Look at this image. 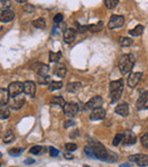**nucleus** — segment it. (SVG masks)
Masks as SVG:
<instances>
[{"label": "nucleus", "mask_w": 148, "mask_h": 167, "mask_svg": "<svg viewBox=\"0 0 148 167\" xmlns=\"http://www.w3.org/2000/svg\"><path fill=\"white\" fill-rule=\"evenodd\" d=\"M23 151H24L23 148H14V149H10V150L8 151V153L13 157H18L21 156V153H22Z\"/></svg>", "instance_id": "33"}, {"label": "nucleus", "mask_w": 148, "mask_h": 167, "mask_svg": "<svg viewBox=\"0 0 148 167\" xmlns=\"http://www.w3.org/2000/svg\"><path fill=\"white\" fill-rule=\"evenodd\" d=\"M132 39L131 38H128V37H121V38L118 39V44L122 46V47H130V46L132 45Z\"/></svg>", "instance_id": "25"}, {"label": "nucleus", "mask_w": 148, "mask_h": 167, "mask_svg": "<svg viewBox=\"0 0 148 167\" xmlns=\"http://www.w3.org/2000/svg\"><path fill=\"white\" fill-rule=\"evenodd\" d=\"M123 88H124L123 79L114 80L109 84V93H111V97L113 102L117 101L121 97V95L123 93Z\"/></svg>", "instance_id": "3"}, {"label": "nucleus", "mask_w": 148, "mask_h": 167, "mask_svg": "<svg viewBox=\"0 0 148 167\" xmlns=\"http://www.w3.org/2000/svg\"><path fill=\"white\" fill-rule=\"evenodd\" d=\"M115 113H117L118 116L122 117H126L129 114V105L126 103H121L118 105L115 106Z\"/></svg>", "instance_id": "17"}, {"label": "nucleus", "mask_w": 148, "mask_h": 167, "mask_svg": "<svg viewBox=\"0 0 148 167\" xmlns=\"http://www.w3.org/2000/svg\"><path fill=\"white\" fill-rule=\"evenodd\" d=\"M105 117H106V111H105V109H103V108H98V109L92 110L91 113H90V116H89L90 120H93V122L101 120V119H104Z\"/></svg>", "instance_id": "11"}, {"label": "nucleus", "mask_w": 148, "mask_h": 167, "mask_svg": "<svg viewBox=\"0 0 148 167\" xmlns=\"http://www.w3.org/2000/svg\"><path fill=\"white\" fill-rule=\"evenodd\" d=\"M65 148H66L67 151H74V150H76L78 145L75 144V143H66V144H65Z\"/></svg>", "instance_id": "39"}, {"label": "nucleus", "mask_w": 148, "mask_h": 167, "mask_svg": "<svg viewBox=\"0 0 148 167\" xmlns=\"http://www.w3.org/2000/svg\"><path fill=\"white\" fill-rule=\"evenodd\" d=\"M14 140H15V135L14 133H13V131H11V129H7V131L5 132L4 136H2V142L6 143V144H8V143H11Z\"/></svg>", "instance_id": "21"}, {"label": "nucleus", "mask_w": 148, "mask_h": 167, "mask_svg": "<svg viewBox=\"0 0 148 167\" xmlns=\"http://www.w3.org/2000/svg\"><path fill=\"white\" fill-rule=\"evenodd\" d=\"M89 144L92 147L97 159L103 160V161H109V163H114V161L117 160V155L114 153V152L106 150V148L98 141L89 140Z\"/></svg>", "instance_id": "1"}, {"label": "nucleus", "mask_w": 148, "mask_h": 167, "mask_svg": "<svg viewBox=\"0 0 148 167\" xmlns=\"http://www.w3.org/2000/svg\"><path fill=\"white\" fill-rule=\"evenodd\" d=\"M74 125H75V122H72V120H67V122L64 124V127H65V128H68V127H71V126H74Z\"/></svg>", "instance_id": "43"}, {"label": "nucleus", "mask_w": 148, "mask_h": 167, "mask_svg": "<svg viewBox=\"0 0 148 167\" xmlns=\"http://www.w3.org/2000/svg\"><path fill=\"white\" fill-rule=\"evenodd\" d=\"M75 36H76V32L74 29H66V30L64 31L63 33V38H64V41L66 42V44H71V42L74 41V39H75Z\"/></svg>", "instance_id": "16"}, {"label": "nucleus", "mask_w": 148, "mask_h": 167, "mask_svg": "<svg viewBox=\"0 0 148 167\" xmlns=\"http://www.w3.org/2000/svg\"><path fill=\"white\" fill-rule=\"evenodd\" d=\"M63 112L65 117L67 118H73L79 113V104L78 103H66L65 106L63 108Z\"/></svg>", "instance_id": "4"}, {"label": "nucleus", "mask_w": 148, "mask_h": 167, "mask_svg": "<svg viewBox=\"0 0 148 167\" xmlns=\"http://www.w3.org/2000/svg\"><path fill=\"white\" fill-rule=\"evenodd\" d=\"M15 14L14 11L11 8H6V9H1L0 13V19L1 22H10L11 19H14Z\"/></svg>", "instance_id": "13"}, {"label": "nucleus", "mask_w": 148, "mask_h": 167, "mask_svg": "<svg viewBox=\"0 0 148 167\" xmlns=\"http://www.w3.org/2000/svg\"><path fill=\"white\" fill-rule=\"evenodd\" d=\"M130 161L137 163L139 166H147L148 165V155H132L129 157Z\"/></svg>", "instance_id": "9"}, {"label": "nucleus", "mask_w": 148, "mask_h": 167, "mask_svg": "<svg viewBox=\"0 0 148 167\" xmlns=\"http://www.w3.org/2000/svg\"><path fill=\"white\" fill-rule=\"evenodd\" d=\"M24 103H25V97L21 94L11 97V100L9 101V106H10V109H13V110H19L24 105Z\"/></svg>", "instance_id": "7"}, {"label": "nucleus", "mask_w": 148, "mask_h": 167, "mask_svg": "<svg viewBox=\"0 0 148 167\" xmlns=\"http://www.w3.org/2000/svg\"><path fill=\"white\" fill-rule=\"evenodd\" d=\"M49 155H50V157H57L59 155V150L54 148V147H50L49 148Z\"/></svg>", "instance_id": "38"}, {"label": "nucleus", "mask_w": 148, "mask_h": 167, "mask_svg": "<svg viewBox=\"0 0 148 167\" xmlns=\"http://www.w3.org/2000/svg\"><path fill=\"white\" fill-rule=\"evenodd\" d=\"M23 91H24V84L19 83V81L11 83L9 84V86H8V92H9V94H10V97L21 95Z\"/></svg>", "instance_id": "5"}, {"label": "nucleus", "mask_w": 148, "mask_h": 167, "mask_svg": "<svg viewBox=\"0 0 148 167\" xmlns=\"http://www.w3.org/2000/svg\"><path fill=\"white\" fill-rule=\"evenodd\" d=\"M142 78V73L141 72H134V73H131L128 78V86L131 88H134L137 86L139 81L141 80Z\"/></svg>", "instance_id": "12"}, {"label": "nucleus", "mask_w": 148, "mask_h": 167, "mask_svg": "<svg viewBox=\"0 0 148 167\" xmlns=\"http://www.w3.org/2000/svg\"><path fill=\"white\" fill-rule=\"evenodd\" d=\"M124 24V17L121 15H113L109 19V22H108L107 27L108 29H116V28H121Z\"/></svg>", "instance_id": "8"}, {"label": "nucleus", "mask_w": 148, "mask_h": 167, "mask_svg": "<svg viewBox=\"0 0 148 167\" xmlns=\"http://www.w3.org/2000/svg\"><path fill=\"white\" fill-rule=\"evenodd\" d=\"M32 25L38 29H43V28H46V21L43 19H37L32 22Z\"/></svg>", "instance_id": "29"}, {"label": "nucleus", "mask_w": 148, "mask_h": 167, "mask_svg": "<svg viewBox=\"0 0 148 167\" xmlns=\"http://www.w3.org/2000/svg\"><path fill=\"white\" fill-rule=\"evenodd\" d=\"M34 71L37 72L38 76H43L47 77L49 73V66L48 65L43 64V63H39L38 65L34 66Z\"/></svg>", "instance_id": "18"}, {"label": "nucleus", "mask_w": 148, "mask_h": 167, "mask_svg": "<svg viewBox=\"0 0 148 167\" xmlns=\"http://www.w3.org/2000/svg\"><path fill=\"white\" fill-rule=\"evenodd\" d=\"M101 105H103V97L97 95V96H93L84 105V109L85 110H95V109L101 108Z\"/></svg>", "instance_id": "6"}, {"label": "nucleus", "mask_w": 148, "mask_h": 167, "mask_svg": "<svg viewBox=\"0 0 148 167\" xmlns=\"http://www.w3.org/2000/svg\"><path fill=\"white\" fill-rule=\"evenodd\" d=\"M138 109H148V92H142L137 101Z\"/></svg>", "instance_id": "14"}, {"label": "nucleus", "mask_w": 148, "mask_h": 167, "mask_svg": "<svg viewBox=\"0 0 148 167\" xmlns=\"http://www.w3.org/2000/svg\"><path fill=\"white\" fill-rule=\"evenodd\" d=\"M23 9H24V11H26V13H33L34 7H33V6H32V5L26 4V5H24V7H23Z\"/></svg>", "instance_id": "41"}, {"label": "nucleus", "mask_w": 148, "mask_h": 167, "mask_svg": "<svg viewBox=\"0 0 148 167\" xmlns=\"http://www.w3.org/2000/svg\"><path fill=\"white\" fill-rule=\"evenodd\" d=\"M81 88V83H71L67 85V92L70 93H76Z\"/></svg>", "instance_id": "24"}, {"label": "nucleus", "mask_w": 148, "mask_h": 167, "mask_svg": "<svg viewBox=\"0 0 148 167\" xmlns=\"http://www.w3.org/2000/svg\"><path fill=\"white\" fill-rule=\"evenodd\" d=\"M144 25H137V27L134 28V29H132V30L129 31V33L132 36V37H138V36H141V34L144 33Z\"/></svg>", "instance_id": "23"}, {"label": "nucleus", "mask_w": 148, "mask_h": 167, "mask_svg": "<svg viewBox=\"0 0 148 167\" xmlns=\"http://www.w3.org/2000/svg\"><path fill=\"white\" fill-rule=\"evenodd\" d=\"M137 142V137H136V134L133 133L132 131H125L124 134H123V144L124 145H131L134 144Z\"/></svg>", "instance_id": "10"}, {"label": "nucleus", "mask_w": 148, "mask_h": 167, "mask_svg": "<svg viewBox=\"0 0 148 167\" xmlns=\"http://www.w3.org/2000/svg\"><path fill=\"white\" fill-rule=\"evenodd\" d=\"M101 29H103V22L88 25V30L90 31V32H93V33H95V32H99V31H101Z\"/></svg>", "instance_id": "26"}, {"label": "nucleus", "mask_w": 148, "mask_h": 167, "mask_svg": "<svg viewBox=\"0 0 148 167\" xmlns=\"http://www.w3.org/2000/svg\"><path fill=\"white\" fill-rule=\"evenodd\" d=\"M44 151H46L44 148L41 145H34L30 149V153H32V155H40V153H43Z\"/></svg>", "instance_id": "28"}, {"label": "nucleus", "mask_w": 148, "mask_h": 167, "mask_svg": "<svg viewBox=\"0 0 148 167\" xmlns=\"http://www.w3.org/2000/svg\"><path fill=\"white\" fill-rule=\"evenodd\" d=\"M66 72L67 70L65 64H57L55 66V70H54V73L57 77H59V78H64V77L66 76Z\"/></svg>", "instance_id": "20"}, {"label": "nucleus", "mask_w": 148, "mask_h": 167, "mask_svg": "<svg viewBox=\"0 0 148 167\" xmlns=\"http://www.w3.org/2000/svg\"><path fill=\"white\" fill-rule=\"evenodd\" d=\"M118 1L120 0H105V6L108 8V9H114L116 6L118 5Z\"/></svg>", "instance_id": "32"}, {"label": "nucleus", "mask_w": 148, "mask_h": 167, "mask_svg": "<svg viewBox=\"0 0 148 167\" xmlns=\"http://www.w3.org/2000/svg\"><path fill=\"white\" fill-rule=\"evenodd\" d=\"M9 116H10V111H9V109H8L6 105L1 106V110H0V118L4 120V119H7Z\"/></svg>", "instance_id": "30"}, {"label": "nucleus", "mask_w": 148, "mask_h": 167, "mask_svg": "<svg viewBox=\"0 0 148 167\" xmlns=\"http://www.w3.org/2000/svg\"><path fill=\"white\" fill-rule=\"evenodd\" d=\"M34 163V159H25L24 160V164L25 165H30V164H33Z\"/></svg>", "instance_id": "45"}, {"label": "nucleus", "mask_w": 148, "mask_h": 167, "mask_svg": "<svg viewBox=\"0 0 148 167\" xmlns=\"http://www.w3.org/2000/svg\"><path fill=\"white\" fill-rule=\"evenodd\" d=\"M63 19H64L63 14H56L55 17H54V22L58 24V23H60L62 21H63Z\"/></svg>", "instance_id": "42"}, {"label": "nucleus", "mask_w": 148, "mask_h": 167, "mask_svg": "<svg viewBox=\"0 0 148 167\" xmlns=\"http://www.w3.org/2000/svg\"><path fill=\"white\" fill-rule=\"evenodd\" d=\"M35 89H37V87H35V84L33 81H30L29 80V81L24 83V93L26 95L33 97L34 95H35Z\"/></svg>", "instance_id": "15"}, {"label": "nucleus", "mask_w": 148, "mask_h": 167, "mask_svg": "<svg viewBox=\"0 0 148 167\" xmlns=\"http://www.w3.org/2000/svg\"><path fill=\"white\" fill-rule=\"evenodd\" d=\"M15 1H17V2H19V4H24L26 0H15Z\"/></svg>", "instance_id": "46"}, {"label": "nucleus", "mask_w": 148, "mask_h": 167, "mask_svg": "<svg viewBox=\"0 0 148 167\" xmlns=\"http://www.w3.org/2000/svg\"><path fill=\"white\" fill-rule=\"evenodd\" d=\"M9 92L8 89H5V88H1L0 89V102H1V106L6 105L7 103H9Z\"/></svg>", "instance_id": "19"}, {"label": "nucleus", "mask_w": 148, "mask_h": 167, "mask_svg": "<svg viewBox=\"0 0 148 167\" xmlns=\"http://www.w3.org/2000/svg\"><path fill=\"white\" fill-rule=\"evenodd\" d=\"M84 153L89 157V158H92V159H97V158H96V155H95V151H93L92 147H91L90 144L85 145V147H84Z\"/></svg>", "instance_id": "27"}, {"label": "nucleus", "mask_w": 148, "mask_h": 167, "mask_svg": "<svg viewBox=\"0 0 148 167\" xmlns=\"http://www.w3.org/2000/svg\"><path fill=\"white\" fill-rule=\"evenodd\" d=\"M60 55L62 53L58 52V53H54V52H50L49 53V61L50 62H57L60 58Z\"/></svg>", "instance_id": "34"}, {"label": "nucleus", "mask_w": 148, "mask_h": 167, "mask_svg": "<svg viewBox=\"0 0 148 167\" xmlns=\"http://www.w3.org/2000/svg\"><path fill=\"white\" fill-rule=\"evenodd\" d=\"M64 157H65L66 159H73V158H74V157L71 155L70 152H65V153H64Z\"/></svg>", "instance_id": "44"}, {"label": "nucleus", "mask_w": 148, "mask_h": 167, "mask_svg": "<svg viewBox=\"0 0 148 167\" xmlns=\"http://www.w3.org/2000/svg\"><path fill=\"white\" fill-rule=\"evenodd\" d=\"M141 144L144 145L146 149H148V133L144 134V135L141 136Z\"/></svg>", "instance_id": "37"}, {"label": "nucleus", "mask_w": 148, "mask_h": 167, "mask_svg": "<svg viewBox=\"0 0 148 167\" xmlns=\"http://www.w3.org/2000/svg\"><path fill=\"white\" fill-rule=\"evenodd\" d=\"M11 2L9 0H2L1 1V9H6V8H10Z\"/></svg>", "instance_id": "40"}, {"label": "nucleus", "mask_w": 148, "mask_h": 167, "mask_svg": "<svg viewBox=\"0 0 148 167\" xmlns=\"http://www.w3.org/2000/svg\"><path fill=\"white\" fill-rule=\"evenodd\" d=\"M120 167H129V165H126V164H124V165H121Z\"/></svg>", "instance_id": "47"}, {"label": "nucleus", "mask_w": 148, "mask_h": 167, "mask_svg": "<svg viewBox=\"0 0 148 167\" xmlns=\"http://www.w3.org/2000/svg\"><path fill=\"white\" fill-rule=\"evenodd\" d=\"M136 57L132 54H124L118 61V69L122 75H126L132 70L133 65H134Z\"/></svg>", "instance_id": "2"}, {"label": "nucleus", "mask_w": 148, "mask_h": 167, "mask_svg": "<svg viewBox=\"0 0 148 167\" xmlns=\"http://www.w3.org/2000/svg\"><path fill=\"white\" fill-rule=\"evenodd\" d=\"M50 103H51V104H55V105L62 106V108H64L65 104H66L65 100H64L62 96H52L51 99H50Z\"/></svg>", "instance_id": "22"}, {"label": "nucleus", "mask_w": 148, "mask_h": 167, "mask_svg": "<svg viewBox=\"0 0 148 167\" xmlns=\"http://www.w3.org/2000/svg\"><path fill=\"white\" fill-rule=\"evenodd\" d=\"M38 81L40 83V85H48L49 83V77H43V76H38Z\"/></svg>", "instance_id": "36"}, {"label": "nucleus", "mask_w": 148, "mask_h": 167, "mask_svg": "<svg viewBox=\"0 0 148 167\" xmlns=\"http://www.w3.org/2000/svg\"><path fill=\"white\" fill-rule=\"evenodd\" d=\"M121 141H123V134H116L114 137V140H113V145H118L120 143H121Z\"/></svg>", "instance_id": "35"}, {"label": "nucleus", "mask_w": 148, "mask_h": 167, "mask_svg": "<svg viewBox=\"0 0 148 167\" xmlns=\"http://www.w3.org/2000/svg\"><path fill=\"white\" fill-rule=\"evenodd\" d=\"M63 87V84L60 83V81H51V83L49 84V91L52 92V91H56V89H60V88Z\"/></svg>", "instance_id": "31"}]
</instances>
